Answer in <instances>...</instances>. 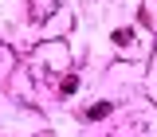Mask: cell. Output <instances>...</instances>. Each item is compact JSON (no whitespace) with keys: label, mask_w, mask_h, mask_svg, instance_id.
<instances>
[{"label":"cell","mask_w":157,"mask_h":137,"mask_svg":"<svg viewBox=\"0 0 157 137\" xmlns=\"http://www.w3.org/2000/svg\"><path fill=\"white\" fill-rule=\"evenodd\" d=\"M55 12H59V0H32V4H28L32 24H43V20H51Z\"/></svg>","instance_id":"obj_1"},{"label":"cell","mask_w":157,"mask_h":137,"mask_svg":"<svg viewBox=\"0 0 157 137\" xmlns=\"http://www.w3.org/2000/svg\"><path fill=\"white\" fill-rule=\"evenodd\" d=\"M106 114H110V102H94V106H86V114H82V117H86V121H102Z\"/></svg>","instance_id":"obj_2"},{"label":"cell","mask_w":157,"mask_h":137,"mask_svg":"<svg viewBox=\"0 0 157 137\" xmlns=\"http://www.w3.org/2000/svg\"><path fill=\"white\" fill-rule=\"evenodd\" d=\"M75 90H78V78H75V75H67L63 82H59V94H63V98H67V94H75Z\"/></svg>","instance_id":"obj_3"}]
</instances>
